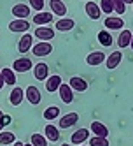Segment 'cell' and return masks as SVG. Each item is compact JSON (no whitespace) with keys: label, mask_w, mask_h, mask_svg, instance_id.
Returning a JSON list of instances; mask_svg holds the SVG:
<instances>
[{"label":"cell","mask_w":133,"mask_h":146,"mask_svg":"<svg viewBox=\"0 0 133 146\" xmlns=\"http://www.w3.org/2000/svg\"><path fill=\"white\" fill-rule=\"evenodd\" d=\"M32 53L33 56H47L53 53V44L49 40H40L35 46H32Z\"/></svg>","instance_id":"obj_1"},{"label":"cell","mask_w":133,"mask_h":146,"mask_svg":"<svg viewBox=\"0 0 133 146\" xmlns=\"http://www.w3.org/2000/svg\"><path fill=\"white\" fill-rule=\"evenodd\" d=\"M9 30L11 32H16V34H26L30 30V21L26 19H21V18H16L9 23Z\"/></svg>","instance_id":"obj_2"},{"label":"cell","mask_w":133,"mask_h":146,"mask_svg":"<svg viewBox=\"0 0 133 146\" xmlns=\"http://www.w3.org/2000/svg\"><path fill=\"white\" fill-rule=\"evenodd\" d=\"M32 69H33V64H32V60H30L28 56H21V58L14 60V64H12V70L14 72H28Z\"/></svg>","instance_id":"obj_3"},{"label":"cell","mask_w":133,"mask_h":146,"mask_svg":"<svg viewBox=\"0 0 133 146\" xmlns=\"http://www.w3.org/2000/svg\"><path fill=\"white\" fill-rule=\"evenodd\" d=\"M32 42H33V35L32 34H23L21 35V39L18 40V51L21 55H26L30 49H32Z\"/></svg>","instance_id":"obj_4"},{"label":"cell","mask_w":133,"mask_h":146,"mask_svg":"<svg viewBox=\"0 0 133 146\" xmlns=\"http://www.w3.org/2000/svg\"><path fill=\"white\" fill-rule=\"evenodd\" d=\"M105 60H107L105 53H102V51H93V53H89L86 56V64L91 65V67H98L102 64H105Z\"/></svg>","instance_id":"obj_5"},{"label":"cell","mask_w":133,"mask_h":146,"mask_svg":"<svg viewBox=\"0 0 133 146\" xmlns=\"http://www.w3.org/2000/svg\"><path fill=\"white\" fill-rule=\"evenodd\" d=\"M33 35H35L39 40H53V39H54V30L51 28V27H47V25H44V27L35 28Z\"/></svg>","instance_id":"obj_6"},{"label":"cell","mask_w":133,"mask_h":146,"mask_svg":"<svg viewBox=\"0 0 133 146\" xmlns=\"http://www.w3.org/2000/svg\"><path fill=\"white\" fill-rule=\"evenodd\" d=\"M25 97H26V100H28L30 104H33V106L40 104V100H42V95H40L39 88H37V86H33V85H30V86L26 88V92H25Z\"/></svg>","instance_id":"obj_7"},{"label":"cell","mask_w":133,"mask_h":146,"mask_svg":"<svg viewBox=\"0 0 133 146\" xmlns=\"http://www.w3.org/2000/svg\"><path fill=\"white\" fill-rule=\"evenodd\" d=\"M58 93H60V99L65 104H72L74 102V90L70 88V85H67V83H61L60 85Z\"/></svg>","instance_id":"obj_8"},{"label":"cell","mask_w":133,"mask_h":146,"mask_svg":"<svg viewBox=\"0 0 133 146\" xmlns=\"http://www.w3.org/2000/svg\"><path fill=\"white\" fill-rule=\"evenodd\" d=\"M104 25L109 30H121V28H124V19L121 16H107Z\"/></svg>","instance_id":"obj_9"},{"label":"cell","mask_w":133,"mask_h":146,"mask_svg":"<svg viewBox=\"0 0 133 146\" xmlns=\"http://www.w3.org/2000/svg\"><path fill=\"white\" fill-rule=\"evenodd\" d=\"M77 121H79V114L77 113H67L65 116L60 118V125H58V127L60 129H70V127H74Z\"/></svg>","instance_id":"obj_10"},{"label":"cell","mask_w":133,"mask_h":146,"mask_svg":"<svg viewBox=\"0 0 133 146\" xmlns=\"http://www.w3.org/2000/svg\"><path fill=\"white\" fill-rule=\"evenodd\" d=\"M74 27H75V21L72 18H60L54 23V28L58 32H70V30H74Z\"/></svg>","instance_id":"obj_11"},{"label":"cell","mask_w":133,"mask_h":146,"mask_svg":"<svg viewBox=\"0 0 133 146\" xmlns=\"http://www.w3.org/2000/svg\"><path fill=\"white\" fill-rule=\"evenodd\" d=\"M33 76H35V79H39V81H46V79L49 78V67H47V64H44V62H39V64L33 67Z\"/></svg>","instance_id":"obj_12"},{"label":"cell","mask_w":133,"mask_h":146,"mask_svg":"<svg viewBox=\"0 0 133 146\" xmlns=\"http://www.w3.org/2000/svg\"><path fill=\"white\" fill-rule=\"evenodd\" d=\"M53 13H44V11H40L37 14H33V19L32 21L37 25V27H44V25H49L51 21H53Z\"/></svg>","instance_id":"obj_13"},{"label":"cell","mask_w":133,"mask_h":146,"mask_svg":"<svg viewBox=\"0 0 133 146\" xmlns=\"http://www.w3.org/2000/svg\"><path fill=\"white\" fill-rule=\"evenodd\" d=\"M89 139V130L88 129H79V130H75L74 134H72V137H70V143L72 144H83V143H86Z\"/></svg>","instance_id":"obj_14"},{"label":"cell","mask_w":133,"mask_h":146,"mask_svg":"<svg viewBox=\"0 0 133 146\" xmlns=\"http://www.w3.org/2000/svg\"><path fill=\"white\" fill-rule=\"evenodd\" d=\"M49 5H51V11H53L54 16L63 18L67 14V5L63 4V0H49Z\"/></svg>","instance_id":"obj_15"},{"label":"cell","mask_w":133,"mask_h":146,"mask_svg":"<svg viewBox=\"0 0 133 146\" xmlns=\"http://www.w3.org/2000/svg\"><path fill=\"white\" fill-rule=\"evenodd\" d=\"M68 85H70V88H72L74 92H86L88 90V83H86V79H83V78H79V76H74V78H70V81H68Z\"/></svg>","instance_id":"obj_16"},{"label":"cell","mask_w":133,"mask_h":146,"mask_svg":"<svg viewBox=\"0 0 133 146\" xmlns=\"http://www.w3.org/2000/svg\"><path fill=\"white\" fill-rule=\"evenodd\" d=\"M121 60H123V53H121V51H114V53H110V55L107 56L105 65H107L109 70H114V69L121 64Z\"/></svg>","instance_id":"obj_17"},{"label":"cell","mask_w":133,"mask_h":146,"mask_svg":"<svg viewBox=\"0 0 133 146\" xmlns=\"http://www.w3.org/2000/svg\"><path fill=\"white\" fill-rule=\"evenodd\" d=\"M23 99H25V92L19 86H14L11 90V93H9V102H11L12 106H19V104L23 102Z\"/></svg>","instance_id":"obj_18"},{"label":"cell","mask_w":133,"mask_h":146,"mask_svg":"<svg viewBox=\"0 0 133 146\" xmlns=\"http://www.w3.org/2000/svg\"><path fill=\"white\" fill-rule=\"evenodd\" d=\"M61 76H58V74H53V76H49L47 79H46V90L47 92H58L60 90V85H61Z\"/></svg>","instance_id":"obj_19"},{"label":"cell","mask_w":133,"mask_h":146,"mask_svg":"<svg viewBox=\"0 0 133 146\" xmlns=\"http://www.w3.org/2000/svg\"><path fill=\"white\" fill-rule=\"evenodd\" d=\"M11 13L14 18H21V19H26L30 16V5H25V4H16L12 9H11Z\"/></svg>","instance_id":"obj_20"},{"label":"cell","mask_w":133,"mask_h":146,"mask_svg":"<svg viewBox=\"0 0 133 146\" xmlns=\"http://www.w3.org/2000/svg\"><path fill=\"white\" fill-rule=\"evenodd\" d=\"M44 135L46 139L51 143L60 141V127H54V125H46L44 127Z\"/></svg>","instance_id":"obj_21"},{"label":"cell","mask_w":133,"mask_h":146,"mask_svg":"<svg viewBox=\"0 0 133 146\" xmlns=\"http://www.w3.org/2000/svg\"><path fill=\"white\" fill-rule=\"evenodd\" d=\"M86 14H88L89 19H100L102 9H100V5L95 4V2H88V4H86Z\"/></svg>","instance_id":"obj_22"},{"label":"cell","mask_w":133,"mask_h":146,"mask_svg":"<svg viewBox=\"0 0 133 146\" xmlns=\"http://www.w3.org/2000/svg\"><path fill=\"white\" fill-rule=\"evenodd\" d=\"M89 127H91V132H93L95 135H100V137H109V127H105L102 121H93Z\"/></svg>","instance_id":"obj_23"},{"label":"cell","mask_w":133,"mask_h":146,"mask_svg":"<svg viewBox=\"0 0 133 146\" xmlns=\"http://www.w3.org/2000/svg\"><path fill=\"white\" fill-rule=\"evenodd\" d=\"M131 32H130V30H123V32L119 34V37H117V44H119V48L121 49H124V48H128L130 46V42H131Z\"/></svg>","instance_id":"obj_24"},{"label":"cell","mask_w":133,"mask_h":146,"mask_svg":"<svg viewBox=\"0 0 133 146\" xmlns=\"http://www.w3.org/2000/svg\"><path fill=\"white\" fill-rule=\"evenodd\" d=\"M0 72H2V78H4L5 85H16V72L11 67H5V69H2Z\"/></svg>","instance_id":"obj_25"},{"label":"cell","mask_w":133,"mask_h":146,"mask_svg":"<svg viewBox=\"0 0 133 146\" xmlns=\"http://www.w3.org/2000/svg\"><path fill=\"white\" fill-rule=\"evenodd\" d=\"M14 141H16V135L11 130H2V132H0V144H2V146L12 144Z\"/></svg>","instance_id":"obj_26"},{"label":"cell","mask_w":133,"mask_h":146,"mask_svg":"<svg viewBox=\"0 0 133 146\" xmlns=\"http://www.w3.org/2000/svg\"><path fill=\"white\" fill-rule=\"evenodd\" d=\"M30 143H32L33 146H47V144H49V141L46 139V135L37 134V132L30 135Z\"/></svg>","instance_id":"obj_27"},{"label":"cell","mask_w":133,"mask_h":146,"mask_svg":"<svg viewBox=\"0 0 133 146\" xmlns=\"http://www.w3.org/2000/svg\"><path fill=\"white\" fill-rule=\"evenodd\" d=\"M98 42L102 46H110L112 44V35L109 34V30H100L98 32Z\"/></svg>","instance_id":"obj_28"},{"label":"cell","mask_w":133,"mask_h":146,"mask_svg":"<svg viewBox=\"0 0 133 146\" xmlns=\"http://www.w3.org/2000/svg\"><path fill=\"white\" fill-rule=\"evenodd\" d=\"M58 116H60V108H58V106H49V108L44 111V118L49 120V121H51V120H56Z\"/></svg>","instance_id":"obj_29"},{"label":"cell","mask_w":133,"mask_h":146,"mask_svg":"<svg viewBox=\"0 0 133 146\" xmlns=\"http://www.w3.org/2000/svg\"><path fill=\"white\" fill-rule=\"evenodd\" d=\"M89 146H109V137H100V135H93L91 139H88Z\"/></svg>","instance_id":"obj_30"},{"label":"cell","mask_w":133,"mask_h":146,"mask_svg":"<svg viewBox=\"0 0 133 146\" xmlns=\"http://www.w3.org/2000/svg\"><path fill=\"white\" fill-rule=\"evenodd\" d=\"M100 9L104 14H110L114 13V5H112V0H100Z\"/></svg>","instance_id":"obj_31"},{"label":"cell","mask_w":133,"mask_h":146,"mask_svg":"<svg viewBox=\"0 0 133 146\" xmlns=\"http://www.w3.org/2000/svg\"><path fill=\"white\" fill-rule=\"evenodd\" d=\"M112 5H114V13H116V14H124V13H126V4H124V0H112Z\"/></svg>","instance_id":"obj_32"},{"label":"cell","mask_w":133,"mask_h":146,"mask_svg":"<svg viewBox=\"0 0 133 146\" xmlns=\"http://www.w3.org/2000/svg\"><path fill=\"white\" fill-rule=\"evenodd\" d=\"M11 121H12V118L9 116V114H5L2 109H0V132H2L7 125H11Z\"/></svg>","instance_id":"obj_33"},{"label":"cell","mask_w":133,"mask_h":146,"mask_svg":"<svg viewBox=\"0 0 133 146\" xmlns=\"http://www.w3.org/2000/svg\"><path fill=\"white\" fill-rule=\"evenodd\" d=\"M30 7L35 9L37 13H40L44 9V0H30Z\"/></svg>","instance_id":"obj_34"},{"label":"cell","mask_w":133,"mask_h":146,"mask_svg":"<svg viewBox=\"0 0 133 146\" xmlns=\"http://www.w3.org/2000/svg\"><path fill=\"white\" fill-rule=\"evenodd\" d=\"M5 86V83H4V78H2V72H0V90H2Z\"/></svg>","instance_id":"obj_35"},{"label":"cell","mask_w":133,"mask_h":146,"mask_svg":"<svg viewBox=\"0 0 133 146\" xmlns=\"http://www.w3.org/2000/svg\"><path fill=\"white\" fill-rule=\"evenodd\" d=\"M12 146H25V143H21V141H14Z\"/></svg>","instance_id":"obj_36"},{"label":"cell","mask_w":133,"mask_h":146,"mask_svg":"<svg viewBox=\"0 0 133 146\" xmlns=\"http://www.w3.org/2000/svg\"><path fill=\"white\" fill-rule=\"evenodd\" d=\"M124 4L128 5V4H133V0H124Z\"/></svg>","instance_id":"obj_37"},{"label":"cell","mask_w":133,"mask_h":146,"mask_svg":"<svg viewBox=\"0 0 133 146\" xmlns=\"http://www.w3.org/2000/svg\"><path fill=\"white\" fill-rule=\"evenodd\" d=\"M130 48L133 49V35H131V42H130Z\"/></svg>","instance_id":"obj_38"},{"label":"cell","mask_w":133,"mask_h":146,"mask_svg":"<svg viewBox=\"0 0 133 146\" xmlns=\"http://www.w3.org/2000/svg\"><path fill=\"white\" fill-rule=\"evenodd\" d=\"M25 146H33V144H32V143H26V144H25Z\"/></svg>","instance_id":"obj_39"},{"label":"cell","mask_w":133,"mask_h":146,"mask_svg":"<svg viewBox=\"0 0 133 146\" xmlns=\"http://www.w3.org/2000/svg\"><path fill=\"white\" fill-rule=\"evenodd\" d=\"M61 146H70V144H67V143H65V144H61Z\"/></svg>","instance_id":"obj_40"},{"label":"cell","mask_w":133,"mask_h":146,"mask_svg":"<svg viewBox=\"0 0 133 146\" xmlns=\"http://www.w3.org/2000/svg\"><path fill=\"white\" fill-rule=\"evenodd\" d=\"M79 146H84V144H79Z\"/></svg>","instance_id":"obj_41"}]
</instances>
